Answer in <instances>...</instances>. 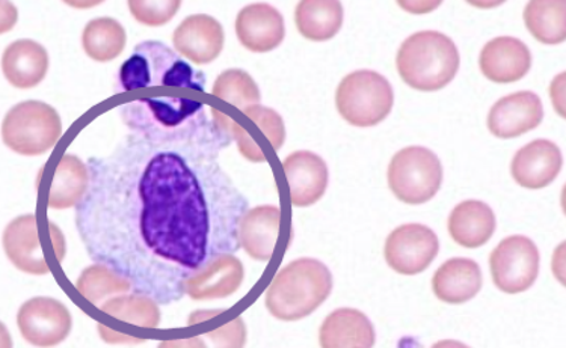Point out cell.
Instances as JSON below:
<instances>
[{
  "mask_svg": "<svg viewBox=\"0 0 566 348\" xmlns=\"http://www.w3.org/2000/svg\"><path fill=\"white\" fill-rule=\"evenodd\" d=\"M343 19L340 0H300L295 11L297 31L316 43L334 39L340 32Z\"/></svg>",
  "mask_w": 566,
  "mask_h": 348,
  "instance_id": "4316f807",
  "label": "cell"
},
{
  "mask_svg": "<svg viewBox=\"0 0 566 348\" xmlns=\"http://www.w3.org/2000/svg\"><path fill=\"white\" fill-rule=\"evenodd\" d=\"M543 102L532 91H520L500 98L490 110L489 128L500 139H514L535 130L543 123Z\"/></svg>",
  "mask_w": 566,
  "mask_h": 348,
  "instance_id": "9a60e30c",
  "label": "cell"
},
{
  "mask_svg": "<svg viewBox=\"0 0 566 348\" xmlns=\"http://www.w3.org/2000/svg\"><path fill=\"white\" fill-rule=\"evenodd\" d=\"M443 182V166L436 152L424 147H408L396 152L388 166V186L408 205L427 204Z\"/></svg>",
  "mask_w": 566,
  "mask_h": 348,
  "instance_id": "ba28073f",
  "label": "cell"
},
{
  "mask_svg": "<svg viewBox=\"0 0 566 348\" xmlns=\"http://www.w3.org/2000/svg\"><path fill=\"white\" fill-rule=\"evenodd\" d=\"M245 268L238 256L224 252L186 277L184 289L186 296L196 302L217 300L231 296L241 288Z\"/></svg>",
  "mask_w": 566,
  "mask_h": 348,
  "instance_id": "4fadbf2b",
  "label": "cell"
},
{
  "mask_svg": "<svg viewBox=\"0 0 566 348\" xmlns=\"http://www.w3.org/2000/svg\"><path fill=\"white\" fill-rule=\"evenodd\" d=\"M524 23L533 39L555 45L566 40V0H528Z\"/></svg>",
  "mask_w": 566,
  "mask_h": 348,
  "instance_id": "83f0119b",
  "label": "cell"
},
{
  "mask_svg": "<svg viewBox=\"0 0 566 348\" xmlns=\"http://www.w3.org/2000/svg\"><path fill=\"white\" fill-rule=\"evenodd\" d=\"M395 94L390 82L370 70L348 74L336 93L338 114L350 126L374 127L390 115Z\"/></svg>",
  "mask_w": 566,
  "mask_h": 348,
  "instance_id": "8992f818",
  "label": "cell"
},
{
  "mask_svg": "<svg viewBox=\"0 0 566 348\" xmlns=\"http://www.w3.org/2000/svg\"><path fill=\"white\" fill-rule=\"evenodd\" d=\"M375 327L361 310L340 308L322 323L321 347L369 348L375 346Z\"/></svg>",
  "mask_w": 566,
  "mask_h": 348,
  "instance_id": "cb8c5ba5",
  "label": "cell"
},
{
  "mask_svg": "<svg viewBox=\"0 0 566 348\" xmlns=\"http://www.w3.org/2000/svg\"><path fill=\"white\" fill-rule=\"evenodd\" d=\"M3 249L15 268L28 275L43 276L51 273L45 261L35 214H24L8 223L3 231Z\"/></svg>",
  "mask_w": 566,
  "mask_h": 348,
  "instance_id": "e0dca14e",
  "label": "cell"
},
{
  "mask_svg": "<svg viewBox=\"0 0 566 348\" xmlns=\"http://www.w3.org/2000/svg\"><path fill=\"white\" fill-rule=\"evenodd\" d=\"M184 0H127L130 14L139 24L160 28L171 22Z\"/></svg>",
  "mask_w": 566,
  "mask_h": 348,
  "instance_id": "d6a6232c",
  "label": "cell"
},
{
  "mask_svg": "<svg viewBox=\"0 0 566 348\" xmlns=\"http://www.w3.org/2000/svg\"><path fill=\"white\" fill-rule=\"evenodd\" d=\"M126 29L111 17L91 20L82 33V48L86 55L96 62L117 60L126 49Z\"/></svg>",
  "mask_w": 566,
  "mask_h": 348,
  "instance_id": "f1b7e54d",
  "label": "cell"
},
{
  "mask_svg": "<svg viewBox=\"0 0 566 348\" xmlns=\"http://www.w3.org/2000/svg\"><path fill=\"white\" fill-rule=\"evenodd\" d=\"M479 66L489 81L507 85L522 81L531 72L532 53L522 40L497 36L482 49Z\"/></svg>",
  "mask_w": 566,
  "mask_h": 348,
  "instance_id": "ffe728a7",
  "label": "cell"
},
{
  "mask_svg": "<svg viewBox=\"0 0 566 348\" xmlns=\"http://www.w3.org/2000/svg\"><path fill=\"white\" fill-rule=\"evenodd\" d=\"M102 313L146 329H156L160 325V309L155 298L146 294H127L109 298L101 306Z\"/></svg>",
  "mask_w": 566,
  "mask_h": 348,
  "instance_id": "4dcf8cb0",
  "label": "cell"
},
{
  "mask_svg": "<svg viewBox=\"0 0 566 348\" xmlns=\"http://www.w3.org/2000/svg\"><path fill=\"white\" fill-rule=\"evenodd\" d=\"M440 252L436 232L420 223H407L388 235L384 256L399 275L415 276L427 271Z\"/></svg>",
  "mask_w": 566,
  "mask_h": 348,
  "instance_id": "30bf717a",
  "label": "cell"
},
{
  "mask_svg": "<svg viewBox=\"0 0 566 348\" xmlns=\"http://www.w3.org/2000/svg\"><path fill=\"white\" fill-rule=\"evenodd\" d=\"M235 35L250 52H272L280 48L286 36L283 15L270 3L242 8L235 19Z\"/></svg>",
  "mask_w": 566,
  "mask_h": 348,
  "instance_id": "d6986e66",
  "label": "cell"
},
{
  "mask_svg": "<svg viewBox=\"0 0 566 348\" xmlns=\"http://www.w3.org/2000/svg\"><path fill=\"white\" fill-rule=\"evenodd\" d=\"M212 93L214 97L229 103L230 106L239 110L259 105L262 99L258 83L250 74L239 68L226 70L224 73L219 74L214 81Z\"/></svg>",
  "mask_w": 566,
  "mask_h": 348,
  "instance_id": "1f68e13d",
  "label": "cell"
},
{
  "mask_svg": "<svg viewBox=\"0 0 566 348\" xmlns=\"http://www.w3.org/2000/svg\"><path fill=\"white\" fill-rule=\"evenodd\" d=\"M490 268L495 287L503 293H524L538 280V247L526 235H511L494 249Z\"/></svg>",
  "mask_w": 566,
  "mask_h": 348,
  "instance_id": "9c48e42d",
  "label": "cell"
},
{
  "mask_svg": "<svg viewBox=\"0 0 566 348\" xmlns=\"http://www.w3.org/2000/svg\"><path fill=\"white\" fill-rule=\"evenodd\" d=\"M62 136L61 116L48 103L29 99L8 112L2 123V140L24 157L44 155Z\"/></svg>",
  "mask_w": 566,
  "mask_h": 348,
  "instance_id": "5b68a950",
  "label": "cell"
},
{
  "mask_svg": "<svg viewBox=\"0 0 566 348\" xmlns=\"http://www.w3.org/2000/svg\"><path fill=\"white\" fill-rule=\"evenodd\" d=\"M333 292V275L319 260L292 261L276 273L264 296L272 317L297 321L312 315Z\"/></svg>",
  "mask_w": 566,
  "mask_h": 348,
  "instance_id": "7a4b0ae2",
  "label": "cell"
},
{
  "mask_svg": "<svg viewBox=\"0 0 566 348\" xmlns=\"http://www.w3.org/2000/svg\"><path fill=\"white\" fill-rule=\"evenodd\" d=\"M123 91L132 93L151 86H177V88L205 93L206 77L181 60L175 50L159 41H144L136 45L129 60L119 68Z\"/></svg>",
  "mask_w": 566,
  "mask_h": 348,
  "instance_id": "277c9868",
  "label": "cell"
},
{
  "mask_svg": "<svg viewBox=\"0 0 566 348\" xmlns=\"http://www.w3.org/2000/svg\"><path fill=\"white\" fill-rule=\"evenodd\" d=\"M224 43L222 24L208 14L186 17L172 33L176 52L197 65H208L218 60Z\"/></svg>",
  "mask_w": 566,
  "mask_h": 348,
  "instance_id": "5bb4252c",
  "label": "cell"
},
{
  "mask_svg": "<svg viewBox=\"0 0 566 348\" xmlns=\"http://www.w3.org/2000/svg\"><path fill=\"white\" fill-rule=\"evenodd\" d=\"M91 184L90 166L73 155L57 161L49 186L48 207L53 210L74 209L81 204Z\"/></svg>",
  "mask_w": 566,
  "mask_h": 348,
  "instance_id": "484cf974",
  "label": "cell"
},
{
  "mask_svg": "<svg viewBox=\"0 0 566 348\" xmlns=\"http://www.w3.org/2000/svg\"><path fill=\"white\" fill-rule=\"evenodd\" d=\"M48 70V50L36 41H14L3 52L2 73L14 88H35L44 81Z\"/></svg>",
  "mask_w": 566,
  "mask_h": 348,
  "instance_id": "7402d4cb",
  "label": "cell"
},
{
  "mask_svg": "<svg viewBox=\"0 0 566 348\" xmlns=\"http://www.w3.org/2000/svg\"><path fill=\"white\" fill-rule=\"evenodd\" d=\"M396 2L410 14L423 15L438 10L443 0H396Z\"/></svg>",
  "mask_w": 566,
  "mask_h": 348,
  "instance_id": "836d02e7",
  "label": "cell"
},
{
  "mask_svg": "<svg viewBox=\"0 0 566 348\" xmlns=\"http://www.w3.org/2000/svg\"><path fill=\"white\" fill-rule=\"evenodd\" d=\"M206 106L192 98L176 95H157L153 98H140L123 107L124 123L130 130L146 128H179L206 114Z\"/></svg>",
  "mask_w": 566,
  "mask_h": 348,
  "instance_id": "7c38bea8",
  "label": "cell"
},
{
  "mask_svg": "<svg viewBox=\"0 0 566 348\" xmlns=\"http://www.w3.org/2000/svg\"><path fill=\"white\" fill-rule=\"evenodd\" d=\"M471 7H476L479 10H491V8H497L503 6L506 0H465Z\"/></svg>",
  "mask_w": 566,
  "mask_h": 348,
  "instance_id": "d590c367",
  "label": "cell"
},
{
  "mask_svg": "<svg viewBox=\"0 0 566 348\" xmlns=\"http://www.w3.org/2000/svg\"><path fill=\"white\" fill-rule=\"evenodd\" d=\"M564 166L559 147L552 140L538 139L516 152L511 173L522 188L538 190L556 180Z\"/></svg>",
  "mask_w": 566,
  "mask_h": 348,
  "instance_id": "ac0fdd59",
  "label": "cell"
},
{
  "mask_svg": "<svg viewBox=\"0 0 566 348\" xmlns=\"http://www.w3.org/2000/svg\"><path fill=\"white\" fill-rule=\"evenodd\" d=\"M76 289L91 305L101 308L102 302H105L107 297L129 293L134 289V285L109 265L96 263L81 273L76 282Z\"/></svg>",
  "mask_w": 566,
  "mask_h": 348,
  "instance_id": "f546056e",
  "label": "cell"
},
{
  "mask_svg": "<svg viewBox=\"0 0 566 348\" xmlns=\"http://www.w3.org/2000/svg\"><path fill=\"white\" fill-rule=\"evenodd\" d=\"M62 2L74 8V10H91V8L102 6L105 0H62Z\"/></svg>",
  "mask_w": 566,
  "mask_h": 348,
  "instance_id": "e575fe53",
  "label": "cell"
},
{
  "mask_svg": "<svg viewBox=\"0 0 566 348\" xmlns=\"http://www.w3.org/2000/svg\"><path fill=\"white\" fill-rule=\"evenodd\" d=\"M461 57L457 45L444 33L421 31L400 45L396 66L399 76L412 89L433 93L443 89L457 76Z\"/></svg>",
  "mask_w": 566,
  "mask_h": 348,
  "instance_id": "3957f363",
  "label": "cell"
},
{
  "mask_svg": "<svg viewBox=\"0 0 566 348\" xmlns=\"http://www.w3.org/2000/svg\"><path fill=\"white\" fill-rule=\"evenodd\" d=\"M280 226V207L260 205L248 210L239 222V244L251 259L270 261L279 243Z\"/></svg>",
  "mask_w": 566,
  "mask_h": 348,
  "instance_id": "44dd1931",
  "label": "cell"
},
{
  "mask_svg": "<svg viewBox=\"0 0 566 348\" xmlns=\"http://www.w3.org/2000/svg\"><path fill=\"white\" fill-rule=\"evenodd\" d=\"M497 226L494 211L485 202H461L449 218V234L454 243L467 249H478L490 242Z\"/></svg>",
  "mask_w": 566,
  "mask_h": 348,
  "instance_id": "d4e9b609",
  "label": "cell"
},
{
  "mask_svg": "<svg viewBox=\"0 0 566 348\" xmlns=\"http://www.w3.org/2000/svg\"><path fill=\"white\" fill-rule=\"evenodd\" d=\"M241 112V118L231 119L214 107H210L214 126L224 133L227 138L235 140L239 151L247 160L263 164L268 160L263 148V139L271 144L274 151H280L286 140V127L283 118L270 107L260 105L248 106Z\"/></svg>",
  "mask_w": 566,
  "mask_h": 348,
  "instance_id": "52a82bcc",
  "label": "cell"
},
{
  "mask_svg": "<svg viewBox=\"0 0 566 348\" xmlns=\"http://www.w3.org/2000/svg\"><path fill=\"white\" fill-rule=\"evenodd\" d=\"M289 197L293 207L305 209L319 202L328 188L329 172L322 157L312 151H296L283 161Z\"/></svg>",
  "mask_w": 566,
  "mask_h": 348,
  "instance_id": "2e32d148",
  "label": "cell"
},
{
  "mask_svg": "<svg viewBox=\"0 0 566 348\" xmlns=\"http://www.w3.org/2000/svg\"><path fill=\"white\" fill-rule=\"evenodd\" d=\"M222 136L205 114L171 130H132L109 156L90 160L76 226L91 260L159 304L179 302L186 277L238 238L241 219L217 164Z\"/></svg>",
  "mask_w": 566,
  "mask_h": 348,
  "instance_id": "6da1fadb",
  "label": "cell"
},
{
  "mask_svg": "<svg viewBox=\"0 0 566 348\" xmlns=\"http://www.w3.org/2000/svg\"><path fill=\"white\" fill-rule=\"evenodd\" d=\"M18 326L24 341L36 347H53L72 331L67 306L52 297H34L20 306Z\"/></svg>",
  "mask_w": 566,
  "mask_h": 348,
  "instance_id": "8fae6325",
  "label": "cell"
},
{
  "mask_svg": "<svg viewBox=\"0 0 566 348\" xmlns=\"http://www.w3.org/2000/svg\"><path fill=\"white\" fill-rule=\"evenodd\" d=\"M482 271L476 261H446L432 277V289L444 304L461 305L478 296L482 289Z\"/></svg>",
  "mask_w": 566,
  "mask_h": 348,
  "instance_id": "603a6c76",
  "label": "cell"
}]
</instances>
